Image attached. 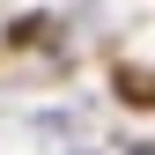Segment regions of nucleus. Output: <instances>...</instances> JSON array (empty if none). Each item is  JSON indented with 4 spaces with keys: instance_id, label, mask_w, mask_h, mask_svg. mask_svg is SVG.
Returning <instances> with one entry per match:
<instances>
[{
    "instance_id": "obj_1",
    "label": "nucleus",
    "mask_w": 155,
    "mask_h": 155,
    "mask_svg": "<svg viewBox=\"0 0 155 155\" xmlns=\"http://www.w3.org/2000/svg\"><path fill=\"white\" fill-rule=\"evenodd\" d=\"M118 96H126V104H155V74H118Z\"/></svg>"
}]
</instances>
